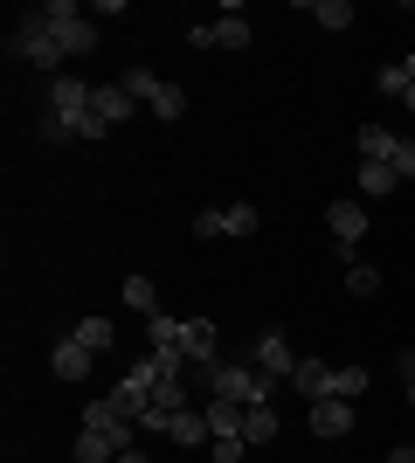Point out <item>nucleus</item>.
Listing matches in <instances>:
<instances>
[{"mask_svg": "<svg viewBox=\"0 0 415 463\" xmlns=\"http://www.w3.org/2000/svg\"><path fill=\"white\" fill-rule=\"evenodd\" d=\"M42 138H104L98 111H90V83H83V77H56V83H49Z\"/></svg>", "mask_w": 415, "mask_h": 463, "instance_id": "obj_1", "label": "nucleus"}, {"mask_svg": "<svg viewBox=\"0 0 415 463\" xmlns=\"http://www.w3.org/2000/svg\"><path fill=\"white\" fill-rule=\"evenodd\" d=\"M7 49H14V56L28 62V70H42L49 83H56V70L70 62V56H62V42H56V28H49V14H42V7L14 14V42H7Z\"/></svg>", "mask_w": 415, "mask_h": 463, "instance_id": "obj_2", "label": "nucleus"}, {"mask_svg": "<svg viewBox=\"0 0 415 463\" xmlns=\"http://www.w3.org/2000/svg\"><path fill=\"white\" fill-rule=\"evenodd\" d=\"M201 381H208V394H215V402H270V381H263L257 367H250V360H208V367H201Z\"/></svg>", "mask_w": 415, "mask_h": 463, "instance_id": "obj_3", "label": "nucleus"}, {"mask_svg": "<svg viewBox=\"0 0 415 463\" xmlns=\"http://www.w3.org/2000/svg\"><path fill=\"white\" fill-rule=\"evenodd\" d=\"M42 14H49V28H56L62 56H90V49H98V21H83L77 0H49Z\"/></svg>", "mask_w": 415, "mask_h": 463, "instance_id": "obj_4", "label": "nucleus"}, {"mask_svg": "<svg viewBox=\"0 0 415 463\" xmlns=\"http://www.w3.org/2000/svg\"><path fill=\"white\" fill-rule=\"evenodd\" d=\"M125 90H132V104H146L153 118H180L187 111V90H174V83L153 77V70H125Z\"/></svg>", "mask_w": 415, "mask_h": 463, "instance_id": "obj_5", "label": "nucleus"}, {"mask_svg": "<svg viewBox=\"0 0 415 463\" xmlns=\"http://www.w3.org/2000/svg\"><path fill=\"white\" fill-rule=\"evenodd\" d=\"M187 42H194V49H250V21L229 7L222 21H194V28H187Z\"/></svg>", "mask_w": 415, "mask_h": 463, "instance_id": "obj_6", "label": "nucleus"}, {"mask_svg": "<svg viewBox=\"0 0 415 463\" xmlns=\"http://www.w3.org/2000/svg\"><path fill=\"white\" fill-rule=\"evenodd\" d=\"M250 353H257L250 367H257L263 381H291V373H297V353H291V339H284V332H263Z\"/></svg>", "mask_w": 415, "mask_h": 463, "instance_id": "obj_7", "label": "nucleus"}, {"mask_svg": "<svg viewBox=\"0 0 415 463\" xmlns=\"http://www.w3.org/2000/svg\"><path fill=\"white\" fill-rule=\"evenodd\" d=\"M325 229L339 235V256H346V263H354V250H360V235H367V208H360V201H333V208H325Z\"/></svg>", "mask_w": 415, "mask_h": 463, "instance_id": "obj_8", "label": "nucleus"}, {"mask_svg": "<svg viewBox=\"0 0 415 463\" xmlns=\"http://www.w3.org/2000/svg\"><path fill=\"white\" fill-rule=\"evenodd\" d=\"M83 429H90V436H111V443L118 449H132V415H118V408H111V394H104V402H90L83 408Z\"/></svg>", "mask_w": 415, "mask_h": 463, "instance_id": "obj_9", "label": "nucleus"}, {"mask_svg": "<svg viewBox=\"0 0 415 463\" xmlns=\"http://www.w3.org/2000/svg\"><path fill=\"white\" fill-rule=\"evenodd\" d=\"M90 111H98L104 132H118V125L138 111V104H132V90H125V83H90Z\"/></svg>", "mask_w": 415, "mask_h": 463, "instance_id": "obj_10", "label": "nucleus"}, {"mask_svg": "<svg viewBox=\"0 0 415 463\" xmlns=\"http://www.w3.org/2000/svg\"><path fill=\"white\" fill-rule=\"evenodd\" d=\"M354 429V408L339 402V394H325V402H312V436H325V443H339Z\"/></svg>", "mask_w": 415, "mask_h": 463, "instance_id": "obj_11", "label": "nucleus"}, {"mask_svg": "<svg viewBox=\"0 0 415 463\" xmlns=\"http://www.w3.org/2000/svg\"><path fill=\"white\" fill-rule=\"evenodd\" d=\"M291 387L305 394V402H325V394H333V367H325V360H297Z\"/></svg>", "mask_w": 415, "mask_h": 463, "instance_id": "obj_12", "label": "nucleus"}, {"mask_svg": "<svg viewBox=\"0 0 415 463\" xmlns=\"http://www.w3.org/2000/svg\"><path fill=\"white\" fill-rule=\"evenodd\" d=\"M180 353H187L194 367H208V360H215V326H208V318H187V332H180Z\"/></svg>", "mask_w": 415, "mask_h": 463, "instance_id": "obj_13", "label": "nucleus"}, {"mask_svg": "<svg viewBox=\"0 0 415 463\" xmlns=\"http://www.w3.org/2000/svg\"><path fill=\"white\" fill-rule=\"evenodd\" d=\"M166 436H174L180 449H194V443H215V429H208V415H201V408H180Z\"/></svg>", "mask_w": 415, "mask_h": 463, "instance_id": "obj_14", "label": "nucleus"}, {"mask_svg": "<svg viewBox=\"0 0 415 463\" xmlns=\"http://www.w3.org/2000/svg\"><path fill=\"white\" fill-rule=\"evenodd\" d=\"M90 360H98V353H90V346H77V339H62L49 367H56V381H83V373H90Z\"/></svg>", "mask_w": 415, "mask_h": 463, "instance_id": "obj_15", "label": "nucleus"}, {"mask_svg": "<svg viewBox=\"0 0 415 463\" xmlns=\"http://www.w3.org/2000/svg\"><path fill=\"white\" fill-rule=\"evenodd\" d=\"M395 146H401V138L388 132V125H360V159H374V166H388V159H395Z\"/></svg>", "mask_w": 415, "mask_h": 463, "instance_id": "obj_16", "label": "nucleus"}, {"mask_svg": "<svg viewBox=\"0 0 415 463\" xmlns=\"http://www.w3.org/2000/svg\"><path fill=\"white\" fill-rule=\"evenodd\" d=\"M270 436H277V415H270V402H250V408H242V443L257 449V443H270Z\"/></svg>", "mask_w": 415, "mask_h": 463, "instance_id": "obj_17", "label": "nucleus"}, {"mask_svg": "<svg viewBox=\"0 0 415 463\" xmlns=\"http://www.w3.org/2000/svg\"><path fill=\"white\" fill-rule=\"evenodd\" d=\"M180 332H187V326H180V318H166V311H153V318H146V346H153V353H180Z\"/></svg>", "mask_w": 415, "mask_h": 463, "instance_id": "obj_18", "label": "nucleus"}, {"mask_svg": "<svg viewBox=\"0 0 415 463\" xmlns=\"http://www.w3.org/2000/svg\"><path fill=\"white\" fill-rule=\"evenodd\" d=\"M70 339H77V346H90V353H111V346H118V326H111V318H83Z\"/></svg>", "mask_w": 415, "mask_h": 463, "instance_id": "obj_19", "label": "nucleus"}, {"mask_svg": "<svg viewBox=\"0 0 415 463\" xmlns=\"http://www.w3.org/2000/svg\"><path fill=\"white\" fill-rule=\"evenodd\" d=\"M305 14H312L318 28H333V35H339V28H354V7H346V0H305Z\"/></svg>", "mask_w": 415, "mask_h": 463, "instance_id": "obj_20", "label": "nucleus"}, {"mask_svg": "<svg viewBox=\"0 0 415 463\" xmlns=\"http://www.w3.org/2000/svg\"><path fill=\"white\" fill-rule=\"evenodd\" d=\"M118 457H125V449L111 443V436H90V429L77 436V463H118Z\"/></svg>", "mask_w": 415, "mask_h": 463, "instance_id": "obj_21", "label": "nucleus"}, {"mask_svg": "<svg viewBox=\"0 0 415 463\" xmlns=\"http://www.w3.org/2000/svg\"><path fill=\"white\" fill-rule=\"evenodd\" d=\"M125 305H132L138 318H153V311H159V290H153V277H125Z\"/></svg>", "mask_w": 415, "mask_h": 463, "instance_id": "obj_22", "label": "nucleus"}, {"mask_svg": "<svg viewBox=\"0 0 415 463\" xmlns=\"http://www.w3.org/2000/svg\"><path fill=\"white\" fill-rule=\"evenodd\" d=\"M263 229V214L250 208V201H236V208H222V235H257Z\"/></svg>", "mask_w": 415, "mask_h": 463, "instance_id": "obj_23", "label": "nucleus"}, {"mask_svg": "<svg viewBox=\"0 0 415 463\" xmlns=\"http://www.w3.org/2000/svg\"><path fill=\"white\" fill-rule=\"evenodd\" d=\"M367 381H374L367 367H333V394H339V402H360V394H367Z\"/></svg>", "mask_w": 415, "mask_h": 463, "instance_id": "obj_24", "label": "nucleus"}, {"mask_svg": "<svg viewBox=\"0 0 415 463\" xmlns=\"http://www.w3.org/2000/svg\"><path fill=\"white\" fill-rule=\"evenodd\" d=\"M201 415H208L215 436H242V402H215V408H201Z\"/></svg>", "mask_w": 415, "mask_h": 463, "instance_id": "obj_25", "label": "nucleus"}, {"mask_svg": "<svg viewBox=\"0 0 415 463\" xmlns=\"http://www.w3.org/2000/svg\"><path fill=\"white\" fill-rule=\"evenodd\" d=\"M360 187H367V194H395V187H401V174H395V166H374V159H360Z\"/></svg>", "mask_w": 415, "mask_h": 463, "instance_id": "obj_26", "label": "nucleus"}, {"mask_svg": "<svg viewBox=\"0 0 415 463\" xmlns=\"http://www.w3.org/2000/svg\"><path fill=\"white\" fill-rule=\"evenodd\" d=\"M346 290H354V298H374V290H381V270H374V263H346Z\"/></svg>", "mask_w": 415, "mask_h": 463, "instance_id": "obj_27", "label": "nucleus"}, {"mask_svg": "<svg viewBox=\"0 0 415 463\" xmlns=\"http://www.w3.org/2000/svg\"><path fill=\"white\" fill-rule=\"evenodd\" d=\"M242 449H250L242 436H215V443H208V457H215V463H242Z\"/></svg>", "mask_w": 415, "mask_h": 463, "instance_id": "obj_28", "label": "nucleus"}, {"mask_svg": "<svg viewBox=\"0 0 415 463\" xmlns=\"http://www.w3.org/2000/svg\"><path fill=\"white\" fill-rule=\"evenodd\" d=\"M374 90H381V97H401V90H409V77H401V62H388V70H381V77H374Z\"/></svg>", "mask_w": 415, "mask_h": 463, "instance_id": "obj_29", "label": "nucleus"}, {"mask_svg": "<svg viewBox=\"0 0 415 463\" xmlns=\"http://www.w3.org/2000/svg\"><path fill=\"white\" fill-rule=\"evenodd\" d=\"M388 166H395L401 180H415V138H401V146H395V159H388Z\"/></svg>", "mask_w": 415, "mask_h": 463, "instance_id": "obj_30", "label": "nucleus"}, {"mask_svg": "<svg viewBox=\"0 0 415 463\" xmlns=\"http://www.w3.org/2000/svg\"><path fill=\"white\" fill-rule=\"evenodd\" d=\"M194 235H222V208H201L194 214Z\"/></svg>", "mask_w": 415, "mask_h": 463, "instance_id": "obj_31", "label": "nucleus"}, {"mask_svg": "<svg viewBox=\"0 0 415 463\" xmlns=\"http://www.w3.org/2000/svg\"><path fill=\"white\" fill-rule=\"evenodd\" d=\"M395 367H401V381H415V346H401V353H395Z\"/></svg>", "mask_w": 415, "mask_h": 463, "instance_id": "obj_32", "label": "nucleus"}, {"mask_svg": "<svg viewBox=\"0 0 415 463\" xmlns=\"http://www.w3.org/2000/svg\"><path fill=\"white\" fill-rule=\"evenodd\" d=\"M118 463H153V457H146V449H125V457Z\"/></svg>", "mask_w": 415, "mask_h": 463, "instance_id": "obj_33", "label": "nucleus"}, {"mask_svg": "<svg viewBox=\"0 0 415 463\" xmlns=\"http://www.w3.org/2000/svg\"><path fill=\"white\" fill-rule=\"evenodd\" d=\"M388 463H415V449H409V443H401V449H395V457H388Z\"/></svg>", "mask_w": 415, "mask_h": 463, "instance_id": "obj_34", "label": "nucleus"}, {"mask_svg": "<svg viewBox=\"0 0 415 463\" xmlns=\"http://www.w3.org/2000/svg\"><path fill=\"white\" fill-rule=\"evenodd\" d=\"M401 77H409V83H415V56H401Z\"/></svg>", "mask_w": 415, "mask_h": 463, "instance_id": "obj_35", "label": "nucleus"}, {"mask_svg": "<svg viewBox=\"0 0 415 463\" xmlns=\"http://www.w3.org/2000/svg\"><path fill=\"white\" fill-rule=\"evenodd\" d=\"M401 104H409V111H415V83H409V90H401Z\"/></svg>", "mask_w": 415, "mask_h": 463, "instance_id": "obj_36", "label": "nucleus"}, {"mask_svg": "<svg viewBox=\"0 0 415 463\" xmlns=\"http://www.w3.org/2000/svg\"><path fill=\"white\" fill-rule=\"evenodd\" d=\"M409 408H415V381H409Z\"/></svg>", "mask_w": 415, "mask_h": 463, "instance_id": "obj_37", "label": "nucleus"}]
</instances>
